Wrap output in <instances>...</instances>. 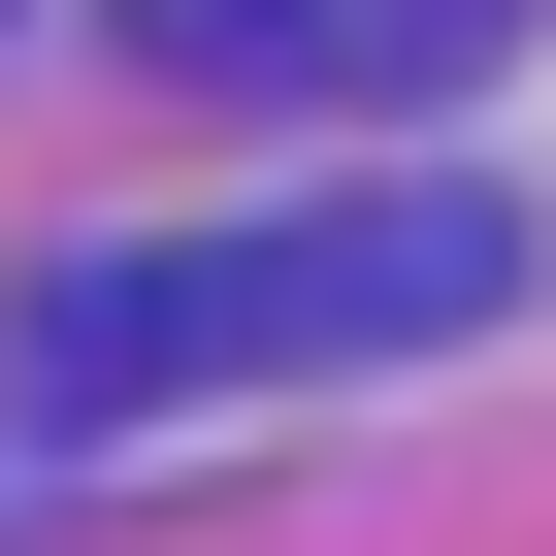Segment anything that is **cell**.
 I'll use <instances>...</instances> for the list:
<instances>
[{
    "label": "cell",
    "instance_id": "cell-2",
    "mask_svg": "<svg viewBox=\"0 0 556 556\" xmlns=\"http://www.w3.org/2000/svg\"><path fill=\"white\" fill-rule=\"evenodd\" d=\"M131 66H197V99H458L491 0H131Z\"/></svg>",
    "mask_w": 556,
    "mask_h": 556
},
{
    "label": "cell",
    "instance_id": "cell-1",
    "mask_svg": "<svg viewBox=\"0 0 556 556\" xmlns=\"http://www.w3.org/2000/svg\"><path fill=\"white\" fill-rule=\"evenodd\" d=\"M491 197H295V229H164V262H66L34 328H0V458L66 426H164V393H295V361H426L491 328Z\"/></svg>",
    "mask_w": 556,
    "mask_h": 556
}]
</instances>
